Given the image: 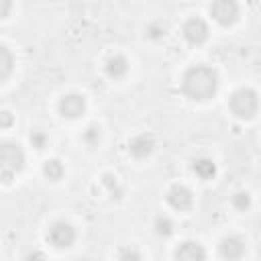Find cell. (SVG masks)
<instances>
[{
  "mask_svg": "<svg viewBox=\"0 0 261 261\" xmlns=\"http://www.w3.org/2000/svg\"><path fill=\"white\" fill-rule=\"evenodd\" d=\"M216 88H218V77H216L214 69H210L206 65H194L181 77L184 96H188L190 100H196V102L210 100L216 94Z\"/></svg>",
  "mask_w": 261,
  "mask_h": 261,
  "instance_id": "obj_1",
  "label": "cell"
},
{
  "mask_svg": "<svg viewBox=\"0 0 261 261\" xmlns=\"http://www.w3.org/2000/svg\"><path fill=\"white\" fill-rule=\"evenodd\" d=\"M0 167H2V179L4 184H10L12 177L24 167V151L18 143L6 141L0 149Z\"/></svg>",
  "mask_w": 261,
  "mask_h": 261,
  "instance_id": "obj_2",
  "label": "cell"
},
{
  "mask_svg": "<svg viewBox=\"0 0 261 261\" xmlns=\"http://www.w3.org/2000/svg\"><path fill=\"white\" fill-rule=\"evenodd\" d=\"M228 106H230V112L237 116V118H253L257 108H259V96L253 88H239L230 100H228Z\"/></svg>",
  "mask_w": 261,
  "mask_h": 261,
  "instance_id": "obj_3",
  "label": "cell"
},
{
  "mask_svg": "<svg viewBox=\"0 0 261 261\" xmlns=\"http://www.w3.org/2000/svg\"><path fill=\"white\" fill-rule=\"evenodd\" d=\"M239 12H241V8H239L237 0H212V4H210V16L222 27L237 22Z\"/></svg>",
  "mask_w": 261,
  "mask_h": 261,
  "instance_id": "obj_4",
  "label": "cell"
},
{
  "mask_svg": "<svg viewBox=\"0 0 261 261\" xmlns=\"http://www.w3.org/2000/svg\"><path fill=\"white\" fill-rule=\"evenodd\" d=\"M47 241L57 249H67L75 241V228L65 220H57L51 224V228L47 232Z\"/></svg>",
  "mask_w": 261,
  "mask_h": 261,
  "instance_id": "obj_5",
  "label": "cell"
},
{
  "mask_svg": "<svg viewBox=\"0 0 261 261\" xmlns=\"http://www.w3.org/2000/svg\"><path fill=\"white\" fill-rule=\"evenodd\" d=\"M167 204L173 208V210H179V212H186L194 206V194L188 186H181V184H175L169 188L167 196H165Z\"/></svg>",
  "mask_w": 261,
  "mask_h": 261,
  "instance_id": "obj_6",
  "label": "cell"
},
{
  "mask_svg": "<svg viewBox=\"0 0 261 261\" xmlns=\"http://www.w3.org/2000/svg\"><path fill=\"white\" fill-rule=\"evenodd\" d=\"M181 35L190 45H202L208 39V24H206L204 18L192 16V18L186 20V24L181 29Z\"/></svg>",
  "mask_w": 261,
  "mask_h": 261,
  "instance_id": "obj_7",
  "label": "cell"
},
{
  "mask_svg": "<svg viewBox=\"0 0 261 261\" xmlns=\"http://www.w3.org/2000/svg\"><path fill=\"white\" fill-rule=\"evenodd\" d=\"M247 251V241L239 234H230V237H224L218 245V253L222 259H241Z\"/></svg>",
  "mask_w": 261,
  "mask_h": 261,
  "instance_id": "obj_8",
  "label": "cell"
},
{
  "mask_svg": "<svg viewBox=\"0 0 261 261\" xmlns=\"http://www.w3.org/2000/svg\"><path fill=\"white\" fill-rule=\"evenodd\" d=\"M155 151V139L149 133H139L128 141V153L135 159H147Z\"/></svg>",
  "mask_w": 261,
  "mask_h": 261,
  "instance_id": "obj_9",
  "label": "cell"
},
{
  "mask_svg": "<svg viewBox=\"0 0 261 261\" xmlns=\"http://www.w3.org/2000/svg\"><path fill=\"white\" fill-rule=\"evenodd\" d=\"M86 110V98L80 94H67L59 100V112L65 118H80Z\"/></svg>",
  "mask_w": 261,
  "mask_h": 261,
  "instance_id": "obj_10",
  "label": "cell"
},
{
  "mask_svg": "<svg viewBox=\"0 0 261 261\" xmlns=\"http://www.w3.org/2000/svg\"><path fill=\"white\" fill-rule=\"evenodd\" d=\"M175 259H184V261H200L206 259V251L198 241H184L177 249H175Z\"/></svg>",
  "mask_w": 261,
  "mask_h": 261,
  "instance_id": "obj_11",
  "label": "cell"
},
{
  "mask_svg": "<svg viewBox=\"0 0 261 261\" xmlns=\"http://www.w3.org/2000/svg\"><path fill=\"white\" fill-rule=\"evenodd\" d=\"M104 69H106V75H108L110 80H122V77L128 73V61H126L124 55H112V57L106 61Z\"/></svg>",
  "mask_w": 261,
  "mask_h": 261,
  "instance_id": "obj_12",
  "label": "cell"
},
{
  "mask_svg": "<svg viewBox=\"0 0 261 261\" xmlns=\"http://www.w3.org/2000/svg\"><path fill=\"white\" fill-rule=\"evenodd\" d=\"M192 171L200 177V179H212L216 175V163L208 157H200L192 163Z\"/></svg>",
  "mask_w": 261,
  "mask_h": 261,
  "instance_id": "obj_13",
  "label": "cell"
},
{
  "mask_svg": "<svg viewBox=\"0 0 261 261\" xmlns=\"http://www.w3.org/2000/svg\"><path fill=\"white\" fill-rule=\"evenodd\" d=\"M12 65H14V57H12L10 49L6 45H2L0 47V77H2V82H6L10 77Z\"/></svg>",
  "mask_w": 261,
  "mask_h": 261,
  "instance_id": "obj_14",
  "label": "cell"
},
{
  "mask_svg": "<svg viewBox=\"0 0 261 261\" xmlns=\"http://www.w3.org/2000/svg\"><path fill=\"white\" fill-rule=\"evenodd\" d=\"M43 173H45L47 179L57 181V179L63 177L65 167H63V163H61L59 159H49V161H45V165H43Z\"/></svg>",
  "mask_w": 261,
  "mask_h": 261,
  "instance_id": "obj_15",
  "label": "cell"
},
{
  "mask_svg": "<svg viewBox=\"0 0 261 261\" xmlns=\"http://www.w3.org/2000/svg\"><path fill=\"white\" fill-rule=\"evenodd\" d=\"M153 228H155V232H157L159 237L167 239V237H171V234H173L175 224H173V220H171L169 216H157V218H155V222H153Z\"/></svg>",
  "mask_w": 261,
  "mask_h": 261,
  "instance_id": "obj_16",
  "label": "cell"
},
{
  "mask_svg": "<svg viewBox=\"0 0 261 261\" xmlns=\"http://www.w3.org/2000/svg\"><path fill=\"white\" fill-rule=\"evenodd\" d=\"M82 141H84L88 147H96V145H98V141H100V126L90 124V126L82 133Z\"/></svg>",
  "mask_w": 261,
  "mask_h": 261,
  "instance_id": "obj_17",
  "label": "cell"
},
{
  "mask_svg": "<svg viewBox=\"0 0 261 261\" xmlns=\"http://www.w3.org/2000/svg\"><path fill=\"white\" fill-rule=\"evenodd\" d=\"M230 204L239 210V212H245L249 206H251V196L247 192H234L232 198H230Z\"/></svg>",
  "mask_w": 261,
  "mask_h": 261,
  "instance_id": "obj_18",
  "label": "cell"
},
{
  "mask_svg": "<svg viewBox=\"0 0 261 261\" xmlns=\"http://www.w3.org/2000/svg\"><path fill=\"white\" fill-rule=\"evenodd\" d=\"M102 184L108 188V192H110L114 198H120L122 190H120V186H118V179H116V175H112V173H106V175L102 177Z\"/></svg>",
  "mask_w": 261,
  "mask_h": 261,
  "instance_id": "obj_19",
  "label": "cell"
},
{
  "mask_svg": "<svg viewBox=\"0 0 261 261\" xmlns=\"http://www.w3.org/2000/svg\"><path fill=\"white\" fill-rule=\"evenodd\" d=\"M29 139H31V145H33L35 149H39V151H41V149H45V147H47V143H49V139H47V135H45L43 130H33Z\"/></svg>",
  "mask_w": 261,
  "mask_h": 261,
  "instance_id": "obj_20",
  "label": "cell"
},
{
  "mask_svg": "<svg viewBox=\"0 0 261 261\" xmlns=\"http://www.w3.org/2000/svg\"><path fill=\"white\" fill-rule=\"evenodd\" d=\"M165 24L163 22H155V24H151L149 29H147V37H151V39H161V37H165Z\"/></svg>",
  "mask_w": 261,
  "mask_h": 261,
  "instance_id": "obj_21",
  "label": "cell"
},
{
  "mask_svg": "<svg viewBox=\"0 0 261 261\" xmlns=\"http://www.w3.org/2000/svg\"><path fill=\"white\" fill-rule=\"evenodd\" d=\"M118 257L120 259H141V253L135 251V249H124V251L118 253Z\"/></svg>",
  "mask_w": 261,
  "mask_h": 261,
  "instance_id": "obj_22",
  "label": "cell"
},
{
  "mask_svg": "<svg viewBox=\"0 0 261 261\" xmlns=\"http://www.w3.org/2000/svg\"><path fill=\"white\" fill-rule=\"evenodd\" d=\"M10 122H12L10 112H8V110H2V128H8V126H10Z\"/></svg>",
  "mask_w": 261,
  "mask_h": 261,
  "instance_id": "obj_23",
  "label": "cell"
},
{
  "mask_svg": "<svg viewBox=\"0 0 261 261\" xmlns=\"http://www.w3.org/2000/svg\"><path fill=\"white\" fill-rule=\"evenodd\" d=\"M2 4H4V8H2V16L6 18L8 12H10V0H2Z\"/></svg>",
  "mask_w": 261,
  "mask_h": 261,
  "instance_id": "obj_24",
  "label": "cell"
}]
</instances>
